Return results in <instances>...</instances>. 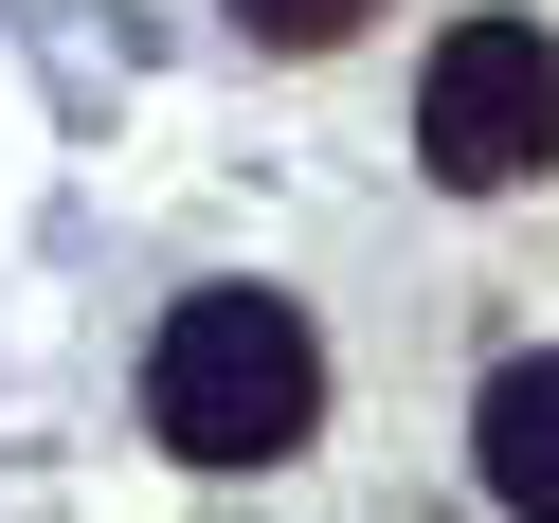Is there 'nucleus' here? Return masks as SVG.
I'll return each mask as SVG.
<instances>
[{"instance_id": "nucleus-1", "label": "nucleus", "mask_w": 559, "mask_h": 523, "mask_svg": "<svg viewBox=\"0 0 559 523\" xmlns=\"http://www.w3.org/2000/svg\"><path fill=\"white\" fill-rule=\"evenodd\" d=\"M145 415H163V451H199V469H271V451H307V415H325V343H307V307L199 289L181 325H163V361H145Z\"/></svg>"}, {"instance_id": "nucleus-2", "label": "nucleus", "mask_w": 559, "mask_h": 523, "mask_svg": "<svg viewBox=\"0 0 559 523\" xmlns=\"http://www.w3.org/2000/svg\"><path fill=\"white\" fill-rule=\"evenodd\" d=\"M415 145H433V181H542L559 163V37L542 19H451L433 73H415Z\"/></svg>"}, {"instance_id": "nucleus-3", "label": "nucleus", "mask_w": 559, "mask_h": 523, "mask_svg": "<svg viewBox=\"0 0 559 523\" xmlns=\"http://www.w3.org/2000/svg\"><path fill=\"white\" fill-rule=\"evenodd\" d=\"M487 506L559 523V343H542V361H506V379H487Z\"/></svg>"}, {"instance_id": "nucleus-4", "label": "nucleus", "mask_w": 559, "mask_h": 523, "mask_svg": "<svg viewBox=\"0 0 559 523\" xmlns=\"http://www.w3.org/2000/svg\"><path fill=\"white\" fill-rule=\"evenodd\" d=\"M235 37H271V55H325V37H361V0H235Z\"/></svg>"}]
</instances>
